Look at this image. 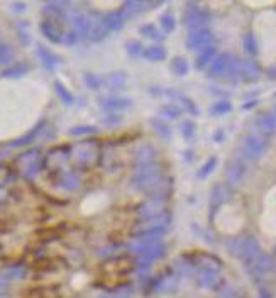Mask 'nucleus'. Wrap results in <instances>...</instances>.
<instances>
[{"label": "nucleus", "instance_id": "5", "mask_svg": "<svg viewBox=\"0 0 276 298\" xmlns=\"http://www.w3.org/2000/svg\"><path fill=\"white\" fill-rule=\"evenodd\" d=\"M231 58L229 56H220L219 60L215 61V65L212 66V75H222L225 70H229V65H231Z\"/></svg>", "mask_w": 276, "mask_h": 298}, {"label": "nucleus", "instance_id": "11", "mask_svg": "<svg viewBox=\"0 0 276 298\" xmlns=\"http://www.w3.org/2000/svg\"><path fill=\"white\" fill-rule=\"evenodd\" d=\"M261 298H271V295L268 291H264V290H261Z\"/></svg>", "mask_w": 276, "mask_h": 298}, {"label": "nucleus", "instance_id": "1", "mask_svg": "<svg viewBox=\"0 0 276 298\" xmlns=\"http://www.w3.org/2000/svg\"><path fill=\"white\" fill-rule=\"evenodd\" d=\"M249 270H251V275H254V276H266V275H269V273L276 271V261L273 258L259 256L254 263L249 264Z\"/></svg>", "mask_w": 276, "mask_h": 298}, {"label": "nucleus", "instance_id": "12", "mask_svg": "<svg viewBox=\"0 0 276 298\" xmlns=\"http://www.w3.org/2000/svg\"><path fill=\"white\" fill-rule=\"evenodd\" d=\"M0 298H7V295H4V293H0Z\"/></svg>", "mask_w": 276, "mask_h": 298}, {"label": "nucleus", "instance_id": "4", "mask_svg": "<svg viewBox=\"0 0 276 298\" xmlns=\"http://www.w3.org/2000/svg\"><path fill=\"white\" fill-rule=\"evenodd\" d=\"M244 151H246V155L251 156V158L259 156L261 153L264 151V141L263 139H259V137L249 136L244 142Z\"/></svg>", "mask_w": 276, "mask_h": 298}, {"label": "nucleus", "instance_id": "9", "mask_svg": "<svg viewBox=\"0 0 276 298\" xmlns=\"http://www.w3.org/2000/svg\"><path fill=\"white\" fill-rule=\"evenodd\" d=\"M212 53H214V51H212V49H209V51H205V53H203V55H202L200 58H198V61H197V65H198V66H202V65H205V63H207V61H209V60H210V55H212Z\"/></svg>", "mask_w": 276, "mask_h": 298}, {"label": "nucleus", "instance_id": "3", "mask_svg": "<svg viewBox=\"0 0 276 298\" xmlns=\"http://www.w3.org/2000/svg\"><path fill=\"white\" fill-rule=\"evenodd\" d=\"M212 41V34L209 29H197L195 32L190 36V39H188V46L190 47H203L207 46L209 42Z\"/></svg>", "mask_w": 276, "mask_h": 298}, {"label": "nucleus", "instance_id": "7", "mask_svg": "<svg viewBox=\"0 0 276 298\" xmlns=\"http://www.w3.org/2000/svg\"><path fill=\"white\" fill-rule=\"evenodd\" d=\"M274 127H276V121L273 115H266V117L261 119V129H264L266 132L274 131Z\"/></svg>", "mask_w": 276, "mask_h": 298}, {"label": "nucleus", "instance_id": "8", "mask_svg": "<svg viewBox=\"0 0 276 298\" xmlns=\"http://www.w3.org/2000/svg\"><path fill=\"white\" fill-rule=\"evenodd\" d=\"M12 58V49L9 46H0V65L9 63Z\"/></svg>", "mask_w": 276, "mask_h": 298}, {"label": "nucleus", "instance_id": "10", "mask_svg": "<svg viewBox=\"0 0 276 298\" xmlns=\"http://www.w3.org/2000/svg\"><path fill=\"white\" fill-rule=\"evenodd\" d=\"M7 168L6 166H0V185L4 183V181H6V178H7Z\"/></svg>", "mask_w": 276, "mask_h": 298}, {"label": "nucleus", "instance_id": "2", "mask_svg": "<svg viewBox=\"0 0 276 298\" xmlns=\"http://www.w3.org/2000/svg\"><path fill=\"white\" fill-rule=\"evenodd\" d=\"M198 283L205 288H215L220 283V275L217 268L205 266L203 270L198 271Z\"/></svg>", "mask_w": 276, "mask_h": 298}, {"label": "nucleus", "instance_id": "6", "mask_svg": "<svg viewBox=\"0 0 276 298\" xmlns=\"http://www.w3.org/2000/svg\"><path fill=\"white\" fill-rule=\"evenodd\" d=\"M227 175H229V180L239 181L241 178H243V175H244V168L234 163V165H231L229 168H227Z\"/></svg>", "mask_w": 276, "mask_h": 298}]
</instances>
